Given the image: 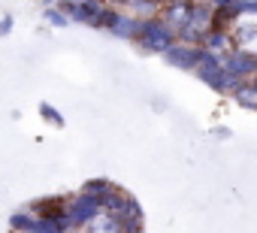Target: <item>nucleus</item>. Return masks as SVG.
<instances>
[{
  "mask_svg": "<svg viewBox=\"0 0 257 233\" xmlns=\"http://www.w3.org/2000/svg\"><path fill=\"white\" fill-rule=\"evenodd\" d=\"M173 37H176V34H173V28H170L167 22L152 19V22H146L140 43H143L146 52H167V49L173 46Z\"/></svg>",
  "mask_w": 257,
  "mask_h": 233,
  "instance_id": "nucleus-1",
  "label": "nucleus"
},
{
  "mask_svg": "<svg viewBox=\"0 0 257 233\" xmlns=\"http://www.w3.org/2000/svg\"><path fill=\"white\" fill-rule=\"evenodd\" d=\"M97 215H100V203H97L91 194H76V197H73V203L67 206L70 227H88Z\"/></svg>",
  "mask_w": 257,
  "mask_h": 233,
  "instance_id": "nucleus-2",
  "label": "nucleus"
},
{
  "mask_svg": "<svg viewBox=\"0 0 257 233\" xmlns=\"http://www.w3.org/2000/svg\"><path fill=\"white\" fill-rule=\"evenodd\" d=\"M221 64H224V70H227L230 76H236L239 82H242L245 76L257 73V55H251V52H242V49H233V52H227V58H224Z\"/></svg>",
  "mask_w": 257,
  "mask_h": 233,
  "instance_id": "nucleus-3",
  "label": "nucleus"
},
{
  "mask_svg": "<svg viewBox=\"0 0 257 233\" xmlns=\"http://www.w3.org/2000/svg\"><path fill=\"white\" fill-rule=\"evenodd\" d=\"M164 61L170 67H179V70H197L200 64V49L197 46H185V43H173L167 52H164Z\"/></svg>",
  "mask_w": 257,
  "mask_h": 233,
  "instance_id": "nucleus-4",
  "label": "nucleus"
},
{
  "mask_svg": "<svg viewBox=\"0 0 257 233\" xmlns=\"http://www.w3.org/2000/svg\"><path fill=\"white\" fill-rule=\"evenodd\" d=\"M118 224H121V233H143V206L134 200V197H127L124 200V209L115 215Z\"/></svg>",
  "mask_w": 257,
  "mask_h": 233,
  "instance_id": "nucleus-5",
  "label": "nucleus"
},
{
  "mask_svg": "<svg viewBox=\"0 0 257 233\" xmlns=\"http://www.w3.org/2000/svg\"><path fill=\"white\" fill-rule=\"evenodd\" d=\"M100 10H103V7L79 4V0H64V4H61V13L67 16V22L73 19V22H79V25H94V19H97Z\"/></svg>",
  "mask_w": 257,
  "mask_h": 233,
  "instance_id": "nucleus-6",
  "label": "nucleus"
},
{
  "mask_svg": "<svg viewBox=\"0 0 257 233\" xmlns=\"http://www.w3.org/2000/svg\"><path fill=\"white\" fill-rule=\"evenodd\" d=\"M143 28H146V22H143V19L118 16V25L112 28V34H115V37H121V40H134V37H143Z\"/></svg>",
  "mask_w": 257,
  "mask_h": 233,
  "instance_id": "nucleus-7",
  "label": "nucleus"
},
{
  "mask_svg": "<svg viewBox=\"0 0 257 233\" xmlns=\"http://www.w3.org/2000/svg\"><path fill=\"white\" fill-rule=\"evenodd\" d=\"M188 25H194L197 31L209 34L212 31V10L203 7V4H191V16H188Z\"/></svg>",
  "mask_w": 257,
  "mask_h": 233,
  "instance_id": "nucleus-8",
  "label": "nucleus"
},
{
  "mask_svg": "<svg viewBox=\"0 0 257 233\" xmlns=\"http://www.w3.org/2000/svg\"><path fill=\"white\" fill-rule=\"evenodd\" d=\"M88 230H91V233H121V224H118V218H115V215L100 212V215L88 224Z\"/></svg>",
  "mask_w": 257,
  "mask_h": 233,
  "instance_id": "nucleus-9",
  "label": "nucleus"
},
{
  "mask_svg": "<svg viewBox=\"0 0 257 233\" xmlns=\"http://www.w3.org/2000/svg\"><path fill=\"white\" fill-rule=\"evenodd\" d=\"M203 46H206V52L221 55V52H227V49H230V40H227V34H224V31H209V34L203 37Z\"/></svg>",
  "mask_w": 257,
  "mask_h": 233,
  "instance_id": "nucleus-10",
  "label": "nucleus"
},
{
  "mask_svg": "<svg viewBox=\"0 0 257 233\" xmlns=\"http://www.w3.org/2000/svg\"><path fill=\"white\" fill-rule=\"evenodd\" d=\"M188 16H191V4H170L167 7V25L173 28H182V25H188Z\"/></svg>",
  "mask_w": 257,
  "mask_h": 233,
  "instance_id": "nucleus-11",
  "label": "nucleus"
},
{
  "mask_svg": "<svg viewBox=\"0 0 257 233\" xmlns=\"http://www.w3.org/2000/svg\"><path fill=\"white\" fill-rule=\"evenodd\" d=\"M233 94H236V103H239V106L257 109V91H254V85H239Z\"/></svg>",
  "mask_w": 257,
  "mask_h": 233,
  "instance_id": "nucleus-12",
  "label": "nucleus"
},
{
  "mask_svg": "<svg viewBox=\"0 0 257 233\" xmlns=\"http://www.w3.org/2000/svg\"><path fill=\"white\" fill-rule=\"evenodd\" d=\"M109 188H112V182H106V179H91V182H85L82 194H91L94 200H100V197H103Z\"/></svg>",
  "mask_w": 257,
  "mask_h": 233,
  "instance_id": "nucleus-13",
  "label": "nucleus"
},
{
  "mask_svg": "<svg viewBox=\"0 0 257 233\" xmlns=\"http://www.w3.org/2000/svg\"><path fill=\"white\" fill-rule=\"evenodd\" d=\"M28 233H64V230L58 227V221H55V218H37V221H34V227H31Z\"/></svg>",
  "mask_w": 257,
  "mask_h": 233,
  "instance_id": "nucleus-14",
  "label": "nucleus"
},
{
  "mask_svg": "<svg viewBox=\"0 0 257 233\" xmlns=\"http://www.w3.org/2000/svg\"><path fill=\"white\" fill-rule=\"evenodd\" d=\"M115 25H118V13L115 10H100L91 28H115Z\"/></svg>",
  "mask_w": 257,
  "mask_h": 233,
  "instance_id": "nucleus-15",
  "label": "nucleus"
},
{
  "mask_svg": "<svg viewBox=\"0 0 257 233\" xmlns=\"http://www.w3.org/2000/svg\"><path fill=\"white\" fill-rule=\"evenodd\" d=\"M34 221H37V218H34L31 212H16V215L10 218V224H13V230H25V233H28V230L34 227Z\"/></svg>",
  "mask_w": 257,
  "mask_h": 233,
  "instance_id": "nucleus-16",
  "label": "nucleus"
},
{
  "mask_svg": "<svg viewBox=\"0 0 257 233\" xmlns=\"http://www.w3.org/2000/svg\"><path fill=\"white\" fill-rule=\"evenodd\" d=\"M40 115H43L46 122H52L55 128H64V115H61L55 106H49V103H40Z\"/></svg>",
  "mask_w": 257,
  "mask_h": 233,
  "instance_id": "nucleus-17",
  "label": "nucleus"
},
{
  "mask_svg": "<svg viewBox=\"0 0 257 233\" xmlns=\"http://www.w3.org/2000/svg\"><path fill=\"white\" fill-rule=\"evenodd\" d=\"M179 37L185 40V46H191V43H203V37H206V34H203V31H197L194 25H182V28H179Z\"/></svg>",
  "mask_w": 257,
  "mask_h": 233,
  "instance_id": "nucleus-18",
  "label": "nucleus"
},
{
  "mask_svg": "<svg viewBox=\"0 0 257 233\" xmlns=\"http://www.w3.org/2000/svg\"><path fill=\"white\" fill-rule=\"evenodd\" d=\"M46 22L55 25V28H67V16H64L61 10H52V7L46 10Z\"/></svg>",
  "mask_w": 257,
  "mask_h": 233,
  "instance_id": "nucleus-19",
  "label": "nucleus"
},
{
  "mask_svg": "<svg viewBox=\"0 0 257 233\" xmlns=\"http://www.w3.org/2000/svg\"><path fill=\"white\" fill-rule=\"evenodd\" d=\"M236 10H239V16H257V0H236Z\"/></svg>",
  "mask_w": 257,
  "mask_h": 233,
  "instance_id": "nucleus-20",
  "label": "nucleus"
},
{
  "mask_svg": "<svg viewBox=\"0 0 257 233\" xmlns=\"http://www.w3.org/2000/svg\"><path fill=\"white\" fill-rule=\"evenodd\" d=\"M254 37H257V28H239V31H236V40H239V43H248V40H254Z\"/></svg>",
  "mask_w": 257,
  "mask_h": 233,
  "instance_id": "nucleus-21",
  "label": "nucleus"
},
{
  "mask_svg": "<svg viewBox=\"0 0 257 233\" xmlns=\"http://www.w3.org/2000/svg\"><path fill=\"white\" fill-rule=\"evenodd\" d=\"M13 31V16H4V19H0V37H7Z\"/></svg>",
  "mask_w": 257,
  "mask_h": 233,
  "instance_id": "nucleus-22",
  "label": "nucleus"
},
{
  "mask_svg": "<svg viewBox=\"0 0 257 233\" xmlns=\"http://www.w3.org/2000/svg\"><path fill=\"white\" fill-rule=\"evenodd\" d=\"M212 4H215L218 10H224V7H230V4H236V0H212Z\"/></svg>",
  "mask_w": 257,
  "mask_h": 233,
  "instance_id": "nucleus-23",
  "label": "nucleus"
},
{
  "mask_svg": "<svg viewBox=\"0 0 257 233\" xmlns=\"http://www.w3.org/2000/svg\"><path fill=\"white\" fill-rule=\"evenodd\" d=\"M146 4H152V7H155V4H173V0H146Z\"/></svg>",
  "mask_w": 257,
  "mask_h": 233,
  "instance_id": "nucleus-24",
  "label": "nucleus"
},
{
  "mask_svg": "<svg viewBox=\"0 0 257 233\" xmlns=\"http://www.w3.org/2000/svg\"><path fill=\"white\" fill-rule=\"evenodd\" d=\"M100 4H127V0H100Z\"/></svg>",
  "mask_w": 257,
  "mask_h": 233,
  "instance_id": "nucleus-25",
  "label": "nucleus"
},
{
  "mask_svg": "<svg viewBox=\"0 0 257 233\" xmlns=\"http://www.w3.org/2000/svg\"><path fill=\"white\" fill-rule=\"evenodd\" d=\"M79 4H94V7H100V0H79Z\"/></svg>",
  "mask_w": 257,
  "mask_h": 233,
  "instance_id": "nucleus-26",
  "label": "nucleus"
},
{
  "mask_svg": "<svg viewBox=\"0 0 257 233\" xmlns=\"http://www.w3.org/2000/svg\"><path fill=\"white\" fill-rule=\"evenodd\" d=\"M127 4H140V0H127Z\"/></svg>",
  "mask_w": 257,
  "mask_h": 233,
  "instance_id": "nucleus-27",
  "label": "nucleus"
},
{
  "mask_svg": "<svg viewBox=\"0 0 257 233\" xmlns=\"http://www.w3.org/2000/svg\"><path fill=\"white\" fill-rule=\"evenodd\" d=\"M64 233H73V230H64Z\"/></svg>",
  "mask_w": 257,
  "mask_h": 233,
  "instance_id": "nucleus-28",
  "label": "nucleus"
}]
</instances>
